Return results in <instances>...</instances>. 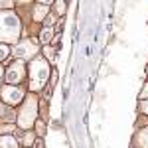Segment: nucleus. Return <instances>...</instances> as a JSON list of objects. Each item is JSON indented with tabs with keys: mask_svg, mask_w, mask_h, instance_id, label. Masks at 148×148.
Instances as JSON below:
<instances>
[{
	"mask_svg": "<svg viewBox=\"0 0 148 148\" xmlns=\"http://www.w3.org/2000/svg\"><path fill=\"white\" fill-rule=\"evenodd\" d=\"M28 75H30V89H32V91L44 89L46 81L49 79V63H47V59H44V57H36L34 61L30 63Z\"/></svg>",
	"mask_w": 148,
	"mask_h": 148,
	"instance_id": "obj_1",
	"label": "nucleus"
},
{
	"mask_svg": "<svg viewBox=\"0 0 148 148\" xmlns=\"http://www.w3.org/2000/svg\"><path fill=\"white\" fill-rule=\"evenodd\" d=\"M20 36V20L12 12H0V44L16 42Z\"/></svg>",
	"mask_w": 148,
	"mask_h": 148,
	"instance_id": "obj_2",
	"label": "nucleus"
},
{
	"mask_svg": "<svg viewBox=\"0 0 148 148\" xmlns=\"http://www.w3.org/2000/svg\"><path fill=\"white\" fill-rule=\"evenodd\" d=\"M36 116H38V99L34 95H30L24 103V107L20 109V114H18L20 128H30L36 123Z\"/></svg>",
	"mask_w": 148,
	"mask_h": 148,
	"instance_id": "obj_3",
	"label": "nucleus"
},
{
	"mask_svg": "<svg viewBox=\"0 0 148 148\" xmlns=\"http://www.w3.org/2000/svg\"><path fill=\"white\" fill-rule=\"evenodd\" d=\"M24 99V91L16 85H6L2 89V101L6 105H18Z\"/></svg>",
	"mask_w": 148,
	"mask_h": 148,
	"instance_id": "obj_4",
	"label": "nucleus"
},
{
	"mask_svg": "<svg viewBox=\"0 0 148 148\" xmlns=\"http://www.w3.org/2000/svg\"><path fill=\"white\" fill-rule=\"evenodd\" d=\"M26 77V69H24V61H16V63H12L10 69L6 71V81H8V85H16V83H20V81Z\"/></svg>",
	"mask_w": 148,
	"mask_h": 148,
	"instance_id": "obj_5",
	"label": "nucleus"
},
{
	"mask_svg": "<svg viewBox=\"0 0 148 148\" xmlns=\"http://www.w3.org/2000/svg\"><path fill=\"white\" fill-rule=\"evenodd\" d=\"M36 53H38V46H34L30 40H24V42H20L18 46L14 47V56L18 59H30Z\"/></svg>",
	"mask_w": 148,
	"mask_h": 148,
	"instance_id": "obj_6",
	"label": "nucleus"
},
{
	"mask_svg": "<svg viewBox=\"0 0 148 148\" xmlns=\"http://www.w3.org/2000/svg\"><path fill=\"white\" fill-rule=\"evenodd\" d=\"M130 148H148V126L146 128H140L136 134H134Z\"/></svg>",
	"mask_w": 148,
	"mask_h": 148,
	"instance_id": "obj_7",
	"label": "nucleus"
},
{
	"mask_svg": "<svg viewBox=\"0 0 148 148\" xmlns=\"http://www.w3.org/2000/svg\"><path fill=\"white\" fill-rule=\"evenodd\" d=\"M53 40V28H44L42 32H40V42H42V46H49V42Z\"/></svg>",
	"mask_w": 148,
	"mask_h": 148,
	"instance_id": "obj_8",
	"label": "nucleus"
},
{
	"mask_svg": "<svg viewBox=\"0 0 148 148\" xmlns=\"http://www.w3.org/2000/svg\"><path fill=\"white\" fill-rule=\"evenodd\" d=\"M47 16V6L46 4H38L34 6V22H42Z\"/></svg>",
	"mask_w": 148,
	"mask_h": 148,
	"instance_id": "obj_9",
	"label": "nucleus"
},
{
	"mask_svg": "<svg viewBox=\"0 0 148 148\" xmlns=\"http://www.w3.org/2000/svg\"><path fill=\"white\" fill-rule=\"evenodd\" d=\"M0 146L2 148H18V142H16L14 138H10V136H4L2 140H0Z\"/></svg>",
	"mask_w": 148,
	"mask_h": 148,
	"instance_id": "obj_10",
	"label": "nucleus"
},
{
	"mask_svg": "<svg viewBox=\"0 0 148 148\" xmlns=\"http://www.w3.org/2000/svg\"><path fill=\"white\" fill-rule=\"evenodd\" d=\"M65 10H67V0H56V12L57 14H65Z\"/></svg>",
	"mask_w": 148,
	"mask_h": 148,
	"instance_id": "obj_11",
	"label": "nucleus"
},
{
	"mask_svg": "<svg viewBox=\"0 0 148 148\" xmlns=\"http://www.w3.org/2000/svg\"><path fill=\"white\" fill-rule=\"evenodd\" d=\"M8 53H10L8 46H6V44H0V61H2V59H6V57H8Z\"/></svg>",
	"mask_w": 148,
	"mask_h": 148,
	"instance_id": "obj_12",
	"label": "nucleus"
},
{
	"mask_svg": "<svg viewBox=\"0 0 148 148\" xmlns=\"http://www.w3.org/2000/svg\"><path fill=\"white\" fill-rule=\"evenodd\" d=\"M14 6V0H0V10H8Z\"/></svg>",
	"mask_w": 148,
	"mask_h": 148,
	"instance_id": "obj_13",
	"label": "nucleus"
},
{
	"mask_svg": "<svg viewBox=\"0 0 148 148\" xmlns=\"http://www.w3.org/2000/svg\"><path fill=\"white\" fill-rule=\"evenodd\" d=\"M138 109H140V113L148 114V99H142V101H140V105H138Z\"/></svg>",
	"mask_w": 148,
	"mask_h": 148,
	"instance_id": "obj_14",
	"label": "nucleus"
},
{
	"mask_svg": "<svg viewBox=\"0 0 148 148\" xmlns=\"http://www.w3.org/2000/svg\"><path fill=\"white\" fill-rule=\"evenodd\" d=\"M46 56L49 57L51 61H53V59H56V49H51V47H49V46H46Z\"/></svg>",
	"mask_w": 148,
	"mask_h": 148,
	"instance_id": "obj_15",
	"label": "nucleus"
},
{
	"mask_svg": "<svg viewBox=\"0 0 148 148\" xmlns=\"http://www.w3.org/2000/svg\"><path fill=\"white\" fill-rule=\"evenodd\" d=\"M36 125H38V134H42V136H44V134H46V126L42 125V123H38V121H36Z\"/></svg>",
	"mask_w": 148,
	"mask_h": 148,
	"instance_id": "obj_16",
	"label": "nucleus"
},
{
	"mask_svg": "<svg viewBox=\"0 0 148 148\" xmlns=\"http://www.w3.org/2000/svg\"><path fill=\"white\" fill-rule=\"evenodd\" d=\"M44 146H46V144H44V140H40V138L34 142V148H44Z\"/></svg>",
	"mask_w": 148,
	"mask_h": 148,
	"instance_id": "obj_17",
	"label": "nucleus"
},
{
	"mask_svg": "<svg viewBox=\"0 0 148 148\" xmlns=\"http://www.w3.org/2000/svg\"><path fill=\"white\" fill-rule=\"evenodd\" d=\"M51 2H56V0H40V4H51Z\"/></svg>",
	"mask_w": 148,
	"mask_h": 148,
	"instance_id": "obj_18",
	"label": "nucleus"
},
{
	"mask_svg": "<svg viewBox=\"0 0 148 148\" xmlns=\"http://www.w3.org/2000/svg\"><path fill=\"white\" fill-rule=\"evenodd\" d=\"M146 95H148V85H146V89H144V93H142V99H144Z\"/></svg>",
	"mask_w": 148,
	"mask_h": 148,
	"instance_id": "obj_19",
	"label": "nucleus"
},
{
	"mask_svg": "<svg viewBox=\"0 0 148 148\" xmlns=\"http://www.w3.org/2000/svg\"><path fill=\"white\" fill-rule=\"evenodd\" d=\"M2 79H4V73H2V67H0V83H2Z\"/></svg>",
	"mask_w": 148,
	"mask_h": 148,
	"instance_id": "obj_20",
	"label": "nucleus"
}]
</instances>
